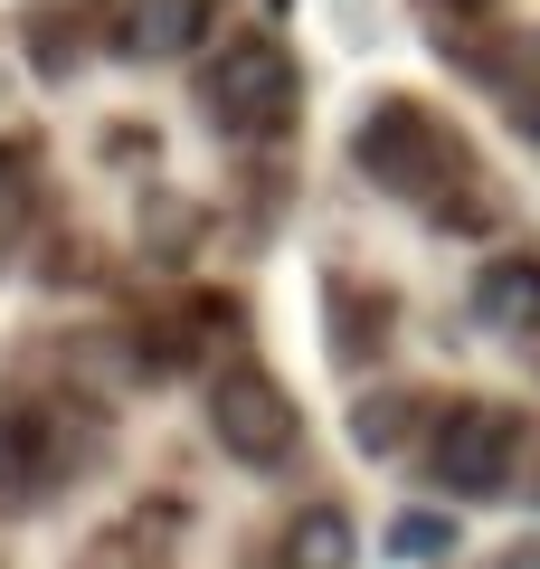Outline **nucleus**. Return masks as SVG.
<instances>
[{"label":"nucleus","instance_id":"6e6552de","mask_svg":"<svg viewBox=\"0 0 540 569\" xmlns=\"http://www.w3.org/2000/svg\"><path fill=\"white\" fill-rule=\"evenodd\" d=\"M427 418H437V408H427V389H408V380L360 389V408H351V447H360V456H399Z\"/></svg>","mask_w":540,"mask_h":569},{"label":"nucleus","instance_id":"f03ea898","mask_svg":"<svg viewBox=\"0 0 540 569\" xmlns=\"http://www.w3.org/2000/svg\"><path fill=\"white\" fill-rule=\"evenodd\" d=\"M200 104H209V123H219V133L266 142L284 114H294V58H284L276 39H228V48H209Z\"/></svg>","mask_w":540,"mask_h":569},{"label":"nucleus","instance_id":"423d86ee","mask_svg":"<svg viewBox=\"0 0 540 569\" xmlns=\"http://www.w3.org/2000/svg\"><path fill=\"white\" fill-rule=\"evenodd\" d=\"M114 48L123 58H190V48H209V0H123Z\"/></svg>","mask_w":540,"mask_h":569},{"label":"nucleus","instance_id":"7ed1b4c3","mask_svg":"<svg viewBox=\"0 0 540 569\" xmlns=\"http://www.w3.org/2000/svg\"><path fill=\"white\" fill-rule=\"evenodd\" d=\"M427 475H437L456 503H493L521 475V418L493 399H456L437 418V447H427Z\"/></svg>","mask_w":540,"mask_h":569},{"label":"nucleus","instance_id":"1a4fd4ad","mask_svg":"<svg viewBox=\"0 0 540 569\" xmlns=\"http://www.w3.org/2000/svg\"><path fill=\"white\" fill-rule=\"evenodd\" d=\"M276 560H284V569H351V560H360V531H351V512H341V503H303L294 522H284Z\"/></svg>","mask_w":540,"mask_h":569},{"label":"nucleus","instance_id":"20e7f679","mask_svg":"<svg viewBox=\"0 0 540 569\" xmlns=\"http://www.w3.org/2000/svg\"><path fill=\"white\" fill-rule=\"evenodd\" d=\"M351 162L370 171L380 190H399V200H427V190H437V171L456 162V142H446V133H437V123H427L408 96H389L380 114H360Z\"/></svg>","mask_w":540,"mask_h":569},{"label":"nucleus","instance_id":"0eeeda50","mask_svg":"<svg viewBox=\"0 0 540 569\" xmlns=\"http://www.w3.org/2000/svg\"><path fill=\"white\" fill-rule=\"evenodd\" d=\"M474 313L493 332H521V342H540V257H493L474 276Z\"/></svg>","mask_w":540,"mask_h":569},{"label":"nucleus","instance_id":"9d476101","mask_svg":"<svg viewBox=\"0 0 540 569\" xmlns=\"http://www.w3.org/2000/svg\"><path fill=\"white\" fill-rule=\"evenodd\" d=\"M399 550H446V522H399Z\"/></svg>","mask_w":540,"mask_h":569},{"label":"nucleus","instance_id":"9b49d317","mask_svg":"<svg viewBox=\"0 0 540 569\" xmlns=\"http://www.w3.org/2000/svg\"><path fill=\"white\" fill-rule=\"evenodd\" d=\"M10 228H20V190H10V171H0V247H10Z\"/></svg>","mask_w":540,"mask_h":569},{"label":"nucleus","instance_id":"39448f33","mask_svg":"<svg viewBox=\"0 0 540 569\" xmlns=\"http://www.w3.org/2000/svg\"><path fill=\"white\" fill-rule=\"evenodd\" d=\"M67 475V437L48 427V408H10L0 418V503L39 512V493Z\"/></svg>","mask_w":540,"mask_h":569},{"label":"nucleus","instance_id":"f257e3e1","mask_svg":"<svg viewBox=\"0 0 540 569\" xmlns=\"http://www.w3.org/2000/svg\"><path fill=\"white\" fill-rule=\"evenodd\" d=\"M209 437H219L228 466L276 475V466H294V447H303V408L284 399L257 361H219L209 370Z\"/></svg>","mask_w":540,"mask_h":569},{"label":"nucleus","instance_id":"f8f14e48","mask_svg":"<svg viewBox=\"0 0 540 569\" xmlns=\"http://www.w3.org/2000/svg\"><path fill=\"white\" fill-rule=\"evenodd\" d=\"M502 569H540V541H531V550H512V560H502Z\"/></svg>","mask_w":540,"mask_h":569}]
</instances>
